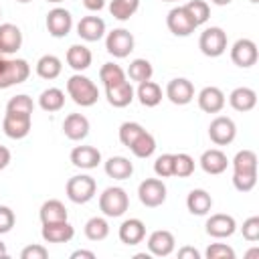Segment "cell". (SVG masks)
Masks as SVG:
<instances>
[{"label":"cell","mask_w":259,"mask_h":259,"mask_svg":"<svg viewBox=\"0 0 259 259\" xmlns=\"http://www.w3.org/2000/svg\"><path fill=\"white\" fill-rule=\"evenodd\" d=\"M67 93L69 97L81 105V107H91L97 103L99 99V89L97 85L89 79V77H83V75H73L69 77L67 81Z\"/></svg>","instance_id":"1"},{"label":"cell","mask_w":259,"mask_h":259,"mask_svg":"<svg viewBox=\"0 0 259 259\" xmlns=\"http://www.w3.org/2000/svg\"><path fill=\"white\" fill-rule=\"evenodd\" d=\"M30 75V67L24 59H0V89L24 83Z\"/></svg>","instance_id":"2"},{"label":"cell","mask_w":259,"mask_h":259,"mask_svg":"<svg viewBox=\"0 0 259 259\" xmlns=\"http://www.w3.org/2000/svg\"><path fill=\"white\" fill-rule=\"evenodd\" d=\"M97 190V182L95 178L87 176V174H79L67 180V196L71 202L75 204H85L95 196Z\"/></svg>","instance_id":"3"},{"label":"cell","mask_w":259,"mask_h":259,"mask_svg":"<svg viewBox=\"0 0 259 259\" xmlns=\"http://www.w3.org/2000/svg\"><path fill=\"white\" fill-rule=\"evenodd\" d=\"M130 206V198L123 188L111 186L105 188L103 194L99 196V208L105 217H121Z\"/></svg>","instance_id":"4"},{"label":"cell","mask_w":259,"mask_h":259,"mask_svg":"<svg viewBox=\"0 0 259 259\" xmlns=\"http://www.w3.org/2000/svg\"><path fill=\"white\" fill-rule=\"evenodd\" d=\"M198 47L206 57H221L227 51V32L219 26H210L200 34Z\"/></svg>","instance_id":"5"},{"label":"cell","mask_w":259,"mask_h":259,"mask_svg":"<svg viewBox=\"0 0 259 259\" xmlns=\"http://www.w3.org/2000/svg\"><path fill=\"white\" fill-rule=\"evenodd\" d=\"M138 196L144 206L156 208L166 200V184L160 178H146L138 188Z\"/></svg>","instance_id":"6"},{"label":"cell","mask_w":259,"mask_h":259,"mask_svg":"<svg viewBox=\"0 0 259 259\" xmlns=\"http://www.w3.org/2000/svg\"><path fill=\"white\" fill-rule=\"evenodd\" d=\"M105 49H107L109 55H113L117 59H123L134 51V34L125 28H115L107 34Z\"/></svg>","instance_id":"7"},{"label":"cell","mask_w":259,"mask_h":259,"mask_svg":"<svg viewBox=\"0 0 259 259\" xmlns=\"http://www.w3.org/2000/svg\"><path fill=\"white\" fill-rule=\"evenodd\" d=\"M208 136L210 140L217 144V146H227L235 140L237 136V127H235V121L231 117H225V115H219L210 121L208 125Z\"/></svg>","instance_id":"8"},{"label":"cell","mask_w":259,"mask_h":259,"mask_svg":"<svg viewBox=\"0 0 259 259\" xmlns=\"http://www.w3.org/2000/svg\"><path fill=\"white\" fill-rule=\"evenodd\" d=\"M71 26H73V16L69 10L65 8H53L49 14H47V30L51 36L55 38H63L71 32Z\"/></svg>","instance_id":"9"},{"label":"cell","mask_w":259,"mask_h":259,"mask_svg":"<svg viewBox=\"0 0 259 259\" xmlns=\"http://www.w3.org/2000/svg\"><path fill=\"white\" fill-rule=\"evenodd\" d=\"M30 123H32L30 115H24V113H10V111H6L4 121H2V130H4V134H6L8 138H12V140H22V138L28 136V132H30Z\"/></svg>","instance_id":"10"},{"label":"cell","mask_w":259,"mask_h":259,"mask_svg":"<svg viewBox=\"0 0 259 259\" xmlns=\"http://www.w3.org/2000/svg\"><path fill=\"white\" fill-rule=\"evenodd\" d=\"M166 24L170 28L172 34L176 36H188L194 32L196 24L192 22V18L188 16V12L184 10V6H178V8H172L166 16Z\"/></svg>","instance_id":"11"},{"label":"cell","mask_w":259,"mask_h":259,"mask_svg":"<svg viewBox=\"0 0 259 259\" xmlns=\"http://www.w3.org/2000/svg\"><path fill=\"white\" fill-rule=\"evenodd\" d=\"M231 59L237 67H253L257 63V45L251 38H239L231 49Z\"/></svg>","instance_id":"12"},{"label":"cell","mask_w":259,"mask_h":259,"mask_svg":"<svg viewBox=\"0 0 259 259\" xmlns=\"http://www.w3.org/2000/svg\"><path fill=\"white\" fill-rule=\"evenodd\" d=\"M166 95L174 105H186L194 97V85L184 77L172 79L168 83V87H166Z\"/></svg>","instance_id":"13"},{"label":"cell","mask_w":259,"mask_h":259,"mask_svg":"<svg viewBox=\"0 0 259 259\" xmlns=\"http://www.w3.org/2000/svg\"><path fill=\"white\" fill-rule=\"evenodd\" d=\"M237 231V223L231 214H223V212H217V214H210L208 221H206V233L214 239H225V237H231L233 233Z\"/></svg>","instance_id":"14"},{"label":"cell","mask_w":259,"mask_h":259,"mask_svg":"<svg viewBox=\"0 0 259 259\" xmlns=\"http://www.w3.org/2000/svg\"><path fill=\"white\" fill-rule=\"evenodd\" d=\"M42 239L47 243H67L73 239L75 229L67 223V221H57V223H42V231H40Z\"/></svg>","instance_id":"15"},{"label":"cell","mask_w":259,"mask_h":259,"mask_svg":"<svg viewBox=\"0 0 259 259\" xmlns=\"http://www.w3.org/2000/svg\"><path fill=\"white\" fill-rule=\"evenodd\" d=\"M174 243H176L174 241V235L170 231L160 229V231H154L150 235V239H148V251L152 255H156V257H166V255H170L174 251Z\"/></svg>","instance_id":"16"},{"label":"cell","mask_w":259,"mask_h":259,"mask_svg":"<svg viewBox=\"0 0 259 259\" xmlns=\"http://www.w3.org/2000/svg\"><path fill=\"white\" fill-rule=\"evenodd\" d=\"M22 45V32L16 24L4 22L0 24V53L2 55H12L20 49Z\"/></svg>","instance_id":"17"},{"label":"cell","mask_w":259,"mask_h":259,"mask_svg":"<svg viewBox=\"0 0 259 259\" xmlns=\"http://www.w3.org/2000/svg\"><path fill=\"white\" fill-rule=\"evenodd\" d=\"M77 34L87 42H95L105 34V22L99 16H83L77 24Z\"/></svg>","instance_id":"18"},{"label":"cell","mask_w":259,"mask_h":259,"mask_svg":"<svg viewBox=\"0 0 259 259\" xmlns=\"http://www.w3.org/2000/svg\"><path fill=\"white\" fill-rule=\"evenodd\" d=\"M63 132L69 140L79 142V140L87 138V134H89V119L81 113H69L63 121Z\"/></svg>","instance_id":"19"},{"label":"cell","mask_w":259,"mask_h":259,"mask_svg":"<svg viewBox=\"0 0 259 259\" xmlns=\"http://www.w3.org/2000/svg\"><path fill=\"white\" fill-rule=\"evenodd\" d=\"M71 162L77 168L91 170V168H97V164L101 162V152L93 146H77L71 152Z\"/></svg>","instance_id":"20"},{"label":"cell","mask_w":259,"mask_h":259,"mask_svg":"<svg viewBox=\"0 0 259 259\" xmlns=\"http://www.w3.org/2000/svg\"><path fill=\"white\" fill-rule=\"evenodd\" d=\"M198 107L206 113H219L225 107V93L219 87H204L198 93Z\"/></svg>","instance_id":"21"},{"label":"cell","mask_w":259,"mask_h":259,"mask_svg":"<svg viewBox=\"0 0 259 259\" xmlns=\"http://www.w3.org/2000/svg\"><path fill=\"white\" fill-rule=\"evenodd\" d=\"M105 95H107L109 105H113V107H125L134 99V87H132L130 81H121L117 85L105 87Z\"/></svg>","instance_id":"22"},{"label":"cell","mask_w":259,"mask_h":259,"mask_svg":"<svg viewBox=\"0 0 259 259\" xmlns=\"http://www.w3.org/2000/svg\"><path fill=\"white\" fill-rule=\"evenodd\" d=\"M146 237V225L140 219H127L119 227V239L125 245H138Z\"/></svg>","instance_id":"23"},{"label":"cell","mask_w":259,"mask_h":259,"mask_svg":"<svg viewBox=\"0 0 259 259\" xmlns=\"http://www.w3.org/2000/svg\"><path fill=\"white\" fill-rule=\"evenodd\" d=\"M229 103H231L233 109H237L241 113L243 111H251L257 105V93L253 89H249V87H237V89L231 91Z\"/></svg>","instance_id":"24"},{"label":"cell","mask_w":259,"mask_h":259,"mask_svg":"<svg viewBox=\"0 0 259 259\" xmlns=\"http://www.w3.org/2000/svg\"><path fill=\"white\" fill-rule=\"evenodd\" d=\"M227 164H229L227 156L217 148H210V150L202 152V156H200V166L206 174H221L227 170Z\"/></svg>","instance_id":"25"},{"label":"cell","mask_w":259,"mask_h":259,"mask_svg":"<svg viewBox=\"0 0 259 259\" xmlns=\"http://www.w3.org/2000/svg\"><path fill=\"white\" fill-rule=\"evenodd\" d=\"M134 172V164L123 158V156H111L107 162H105V174L109 178H115V180H125L130 178Z\"/></svg>","instance_id":"26"},{"label":"cell","mask_w":259,"mask_h":259,"mask_svg":"<svg viewBox=\"0 0 259 259\" xmlns=\"http://www.w3.org/2000/svg\"><path fill=\"white\" fill-rule=\"evenodd\" d=\"M186 206H188V210H190L192 214L202 217V214H206V212L210 210L212 198H210V194H208L206 190L196 188V190H190V194H188V198H186Z\"/></svg>","instance_id":"27"},{"label":"cell","mask_w":259,"mask_h":259,"mask_svg":"<svg viewBox=\"0 0 259 259\" xmlns=\"http://www.w3.org/2000/svg\"><path fill=\"white\" fill-rule=\"evenodd\" d=\"M91 59H93L91 51H89L87 47H83V45H73V47H69V51H67V63H69V67L75 69V71H85V69H89Z\"/></svg>","instance_id":"28"},{"label":"cell","mask_w":259,"mask_h":259,"mask_svg":"<svg viewBox=\"0 0 259 259\" xmlns=\"http://www.w3.org/2000/svg\"><path fill=\"white\" fill-rule=\"evenodd\" d=\"M138 99L144 107H156L162 101V89L154 81H144L138 87Z\"/></svg>","instance_id":"29"},{"label":"cell","mask_w":259,"mask_h":259,"mask_svg":"<svg viewBox=\"0 0 259 259\" xmlns=\"http://www.w3.org/2000/svg\"><path fill=\"white\" fill-rule=\"evenodd\" d=\"M63 71V65H61V59L55 57V55H45L38 59L36 63V75L42 77V79H57Z\"/></svg>","instance_id":"30"},{"label":"cell","mask_w":259,"mask_h":259,"mask_svg":"<svg viewBox=\"0 0 259 259\" xmlns=\"http://www.w3.org/2000/svg\"><path fill=\"white\" fill-rule=\"evenodd\" d=\"M38 105L45 109V111H59L63 105H65V93L59 89V87H49L40 93L38 97Z\"/></svg>","instance_id":"31"},{"label":"cell","mask_w":259,"mask_h":259,"mask_svg":"<svg viewBox=\"0 0 259 259\" xmlns=\"http://www.w3.org/2000/svg\"><path fill=\"white\" fill-rule=\"evenodd\" d=\"M40 221L42 223H57V221H67V208L61 200H47L40 206Z\"/></svg>","instance_id":"32"},{"label":"cell","mask_w":259,"mask_h":259,"mask_svg":"<svg viewBox=\"0 0 259 259\" xmlns=\"http://www.w3.org/2000/svg\"><path fill=\"white\" fill-rule=\"evenodd\" d=\"M130 150H132V154L136 156V158H150L152 154H154V150H156V140H154V136L150 134V132H142L140 136H138V140L130 146Z\"/></svg>","instance_id":"33"},{"label":"cell","mask_w":259,"mask_h":259,"mask_svg":"<svg viewBox=\"0 0 259 259\" xmlns=\"http://www.w3.org/2000/svg\"><path fill=\"white\" fill-rule=\"evenodd\" d=\"M138 8H140V0H111V4H109V12L117 20L132 18Z\"/></svg>","instance_id":"34"},{"label":"cell","mask_w":259,"mask_h":259,"mask_svg":"<svg viewBox=\"0 0 259 259\" xmlns=\"http://www.w3.org/2000/svg\"><path fill=\"white\" fill-rule=\"evenodd\" d=\"M152 73H154V69H152L150 61H146V59H134V61L130 63V67H127V75H130V79L136 81V83L150 81V79H152Z\"/></svg>","instance_id":"35"},{"label":"cell","mask_w":259,"mask_h":259,"mask_svg":"<svg viewBox=\"0 0 259 259\" xmlns=\"http://www.w3.org/2000/svg\"><path fill=\"white\" fill-rule=\"evenodd\" d=\"M109 235V225L101 217H93L85 223V237L89 241H103Z\"/></svg>","instance_id":"36"},{"label":"cell","mask_w":259,"mask_h":259,"mask_svg":"<svg viewBox=\"0 0 259 259\" xmlns=\"http://www.w3.org/2000/svg\"><path fill=\"white\" fill-rule=\"evenodd\" d=\"M184 10L188 12V16L192 18V22L196 26L204 24L208 20V16H210V8H208V4L204 0H190V2L184 4Z\"/></svg>","instance_id":"37"},{"label":"cell","mask_w":259,"mask_h":259,"mask_svg":"<svg viewBox=\"0 0 259 259\" xmlns=\"http://www.w3.org/2000/svg\"><path fill=\"white\" fill-rule=\"evenodd\" d=\"M235 172H257V154L253 150H241L237 152L233 160Z\"/></svg>","instance_id":"38"},{"label":"cell","mask_w":259,"mask_h":259,"mask_svg":"<svg viewBox=\"0 0 259 259\" xmlns=\"http://www.w3.org/2000/svg\"><path fill=\"white\" fill-rule=\"evenodd\" d=\"M99 79L103 81L105 87H111V85H117L121 81H125V73L119 65L115 63H105L101 69H99Z\"/></svg>","instance_id":"39"},{"label":"cell","mask_w":259,"mask_h":259,"mask_svg":"<svg viewBox=\"0 0 259 259\" xmlns=\"http://www.w3.org/2000/svg\"><path fill=\"white\" fill-rule=\"evenodd\" d=\"M32 109H34V103H32V99L28 95H14L6 105V111H10V113L32 115Z\"/></svg>","instance_id":"40"},{"label":"cell","mask_w":259,"mask_h":259,"mask_svg":"<svg viewBox=\"0 0 259 259\" xmlns=\"http://www.w3.org/2000/svg\"><path fill=\"white\" fill-rule=\"evenodd\" d=\"M144 132V127L140 125V123H136V121H125V123H121V127H119V142L125 146V148H130L136 140H138V136Z\"/></svg>","instance_id":"41"},{"label":"cell","mask_w":259,"mask_h":259,"mask_svg":"<svg viewBox=\"0 0 259 259\" xmlns=\"http://www.w3.org/2000/svg\"><path fill=\"white\" fill-rule=\"evenodd\" d=\"M194 172V160L188 154H174V176L186 178Z\"/></svg>","instance_id":"42"},{"label":"cell","mask_w":259,"mask_h":259,"mask_svg":"<svg viewBox=\"0 0 259 259\" xmlns=\"http://www.w3.org/2000/svg\"><path fill=\"white\" fill-rule=\"evenodd\" d=\"M154 172L160 178L174 176V154H162V156H158L156 162H154Z\"/></svg>","instance_id":"43"},{"label":"cell","mask_w":259,"mask_h":259,"mask_svg":"<svg viewBox=\"0 0 259 259\" xmlns=\"http://www.w3.org/2000/svg\"><path fill=\"white\" fill-rule=\"evenodd\" d=\"M233 184L239 192H249L257 184V172H235L233 174Z\"/></svg>","instance_id":"44"},{"label":"cell","mask_w":259,"mask_h":259,"mask_svg":"<svg viewBox=\"0 0 259 259\" xmlns=\"http://www.w3.org/2000/svg\"><path fill=\"white\" fill-rule=\"evenodd\" d=\"M206 259H235V251L225 243H212L206 249Z\"/></svg>","instance_id":"45"},{"label":"cell","mask_w":259,"mask_h":259,"mask_svg":"<svg viewBox=\"0 0 259 259\" xmlns=\"http://www.w3.org/2000/svg\"><path fill=\"white\" fill-rule=\"evenodd\" d=\"M243 237L251 243L259 241V217H249L243 223Z\"/></svg>","instance_id":"46"},{"label":"cell","mask_w":259,"mask_h":259,"mask_svg":"<svg viewBox=\"0 0 259 259\" xmlns=\"http://www.w3.org/2000/svg\"><path fill=\"white\" fill-rule=\"evenodd\" d=\"M14 221H16V217H14L12 208H8V206H0V235L8 233V231L14 227Z\"/></svg>","instance_id":"47"},{"label":"cell","mask_w":259,"mask_h":259,"mask_svg":"<svg viewBox=\"0 0 259 259\" xmlns=\"http://www.w3.org/2000/svg\"><path fill=\"white\" fill-rule=\"evenodd\" d=\"M20 257L22 259H47L49 257V251L42 245H28V247L22 249Z\"/></svg>","instance_id":"48"},{"label":"cell","mask_w":259,"mask_h":259,"mask_svg":"<svg viewBox=\"0 0 259 259\" xmlns=\"http://www.w3.org/2000/svg\"><path fill=\"white\" fill-rule=\"evenodd\" d=\"M178 259H200V253L194 247H182L178 249Z\"/></svg>","instance_id":"49"},{"label":"cell","mask_w":259,"mask_h":259,"mask_svg":"<svg viewBox=\"0 0 259 259\" xmlns=\"http://www.w3.org/2000/svg\"><path fill=\"white\" fill-rule=\"evenodd\" d=\"M71 259H95V253H93V251L79 249V251H73V253H71Z\"/></svg>","instance_id":"50"},{"label":"cell","mask_w":259,"mask_h":259,"mask_svg":"<svg viewBox=\"0 0 259 259\" xmlns=\"http://www.w3.org/2000/svg\"><path fill=\"white\" fill-rule=\"evenodd\" d=\"M83 6L87 10H101L105 6V0H83Z\"/></svg>","instance_id":"51"},{"label":"cell","mask_w":259,"mask_h":259,"mask_svg":"<svg viewBox=\"0 0 259 259\" xmlns=\"http://www.w3.org/2000/svg\"><path fill=\"white\" fill-rule=\"evenodd\" d=\"M8 162H10V150H8V148H4V146H0V170H2V168H6V166H8Z\"/></svg>","instance_id":"52"},{"label":"cell","mask_w":259,"mask_h":259,"mask_svg":"<svg viewBox=\"0 0 259 259\" xmlns=\"http://www.w3.org/2000/svg\"><path fill=\"white\" fill-rule=\"evenodd\" d=\"M212 4H217V6H227V4H231L233 0H210Z\"/></svg>","instance_id":"53"},{"label":"cell","mask_w":259,"mask_h":259,"mask_svg":"<svg viewBox=\"0 0 259 259\" xmlns=\"http://www.w3.org/2000/svg\"><path fill=\"white\" fill-rule=\"evenodd\" d=\"M8 255V251H6V245L0 241V257H6Z\"/></svg>","instance_id":"54"},{"label":"cell","mask_w":259,"mask_h":259,"mask_svg":"<svg viewBox=\"0 0 259 259\" xmlns=\"http://www.w3.org/2000/svg\"><path fill=\"white\" fill-rule=\"evenodd\" d=\"M136 259H150V255H146V253H138Z\"/></svg>","instance_id":"55"},{"label":"cell","mask_w":259,"mask_h":259,"mask_svg":"<svg viewBox=\"0 0 259 259\" xmlns=\"http://www.w3.org/2000/svg\"><path fill=\"white\" fill-rule=\"evenodd\" d=\"M253 255H259V249H253V251L247 253V257H253Z\"/></svg>","instance_id":"56"},{"label":"cell","mask_w":259,"mask_h":259,"mask_svg":"<svg viewBox=\"0 0 259 259\" xmlns=\"http://www.w3.org/2000/svg\"><path fill=\"white\" fill-rule=\"evenodd\" d=\"M16 2H20V4H28V2H32V0H16Z\"/></svg>","instance_id":"57"},{"label":"cell","mask_w":259,"mask_h":259,"mask_svg":"<svg viewBox=\"0 0 259 259\" xmlns=\"http://www.w3.org/2000/svg\"><path fill=\"white\" fill-rule=\"evenodd\" d=\"M47 2H53V4H59V2H63V0H47Z\"/></svg>","instance_id":"58"},{"label":"cell","mask_w":259,"mask_h":259,"mask_svg":"<svg viewBox=\"0 0 259 259\" xmlns=\"http://www.w3.org/2000/svg\"><path fill=\"white\" fill-rule=\"evenodd\" d=\"M162 2H176V0H162Z\"/></svg>","instance_id":"59"},{"label":"cell","mask_w":259,"mask_h":259,"mask_svg":"<svg viewBox=\"0 0 259 259\" xmlns=\"http://www.w3.org/2000/svg\"><path fill=\"white\" fill-rule=\"evenodd\" d=\"M251 2H253V4H257V2H259V0H251Z\"/></svg>","instance_id":"60"},{"label":"cell","mask_w":259,"mask_h":259,"mask_svg":"<svg viewBox=\"0 0 259 259\" xmlns=\"http://www.w3.org/2000/svg\"><path fill=\"white\" fill-rule=\"evenodd\" d=\"M0 16H2V10H0Z\"/></svg>","instance_id":"61"}]
</instances>
